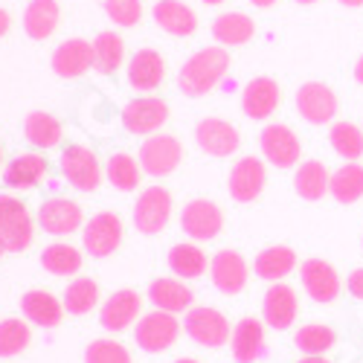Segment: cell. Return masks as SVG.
<instances>
[{
    "label": "cell",
    "mask_w": 363,
    "mask_h": 363,
    "mask_svg": "<svg viewBox=\"0 0 363 363\" xmlns=\"http://www.w3.org/2000/svg\"><path fill=\"white\" fill-rule=\"evenodd\" d=\"M230 70V55L224 47H203L195 55L186 58V65L177 73V84L184 96H206L209 90H216L218 82Z\"/></svg>",
    "instance_id": "6da1fadb"
},
{
    "label": "cell",
    "mask_w": 363,
    "mask_h": 363,
    "mask_svg": "<svg viewBox=\"0 0 363 363\" xmlns=\"http://www.w3.org/2000/svg\"><path fill=\"white\" fill-rule=\"evenodd\" d=\"M35 218L21 198L0 195V245L6 253H21L35 238Z\"/></svg>",
    "instance_id": "7a4b0ae2"
},
{
    "label": "cell",
    "mask_w": 363,
    "mask_h": 363,
    "mask_svg": "<svg viewBox=\"0 0 363 363\" xmlns=\"http://www.w3.org/2000/svg\"><path fill=\"white\" fill-rule=\"evenodd\" d=\"M184 331H186V335H189L198 346L218 349V346L230 343L233 325H230V320H227L218 308L198 306V308H189V311H186V317H184Z\"/></svg>",
    "instance_id": "3957f363"
},
{
    "label": "cell",
    "mask_w": 363,
    "mask_h": 363,
    "mask_svg": "<svg viewBox=\"0 0 363 363\" xmlns=\"http://www.w3.org/2000/svg\"><path fill=\"white\" fill-rule=\"evenodd\" d=\"M123 218L116 213H96L82 227V247L94 259H108L123 245Z\"/></svg>",
    "instance_id": "277c9868"
},
{
    "label": "cell",
    "mask_w": 363,
    "mask_h": 363,
    "mask_svg": "<svg viewBox=\"0 0 363 363\" xmlns=\"http://www.w3.org/2000/svg\"><path fill=\"white\" fill-rule=\"evenodd\" d=\"M58 169H62V174L76 192H94L102 184L99 160L94 155V148L87 145H67L62 160H58Z\"/></svg>",
    "instance_id": "5b68a950"
},
{
    "label": "cell",
    "mask_w": 363,
    "mask_h": 363,
    "mask_svg": "<svg viewBox=\"0 0 363 363\" xmlns=\"http://www.w3.org/2000/svg\"><path fill=\"white\" fill-rule=\"evenodd\" d=\"M180 337V323L174 314L169 311H148L145 317L137 320L134 325V340L143 352H166L169 346H174Z\"/></svg>",
    "instance_id": "8992f818"
},
{
    "label": "cell",
    "mask_w": 363,
    "mask_h": 363,
    "mask_svg": "<svg viewBox=\"0 0 363 363\" xmlns=\"http://www.w3.org/2000/svg\"><path fill=\"white\" fill-rule=\"evenodd\" d=\"M184 157V145L172 134H151L140 145V166L151 177H166L180 166Z\"/></svg>",
    "instance_id": "52a82bcc"
},
{
    "label": "cell",
    "mask_w": 363,
    "mask_h": 363,
    "mask_svg": "<svg viewBox=\"0 0 363 363\" xmlns=\"http://www.w3.org/2000/svg\"><path fill=\"white\" fill-rule=\"evenodd\" d=\"M172 218V192L163 186H148L134 201V224L143 235H157Z\"/></svg>",
    "instance_id": "ba28073f"
},
{
    "label": "cell",
    "mask_w": 363,
    "mask_h": 363,
    "mask_svg": "<svg viewBox=\"0 0 363 363\" xmlns=\"http://www.w3.org/2000/svg\"><path fill=\"white\" fill-rule=\"evenodd\" d=\"M296 111L311 125H328L340 111V99L328 84L306 82L296 90Z\"/></svg>",
    "instance_id": "9c48e42d"
},
{
    "label": "cell",
    "mask_w": 363,
    "mask_h": 363,
    "mask_svg": "<svg viewBox=\"0 0 363 363\" xmlns=\"http://www.w3.org/2000/svg\"><path fill=\"white\" fill-rule=\"evenodd\" d=\"M259 145H262L264 160L270 166H277V169H291L302 157V143H299L296 131L288 128L285 123H274V125L262 128Z\"/></svg>",
    "instance_id": "30bf717a"
},
{
    "label": "cell",
    "mask_w": 363,
    "mask_h": 363,
    "mask_svg": "<svg viewBox=\"0 0 363 363\" xmlns=\"http://www.w3.org/2000/svg\"><path fill=\"white\" fill-rule=\"evenodd\" d=\"M180 227L195 241H209L224 230V213L216 201L195 198L184 206V213H180Z\"/></svg>",
    "instance_id": "8fae6325"
},
{
    "label": "cell",
    "mask_w": 363,
    "mask_h": 363,
    "mask_svg": "<svg viewBox=\"0 0 363 363\" xmlns=\"http://www.w3.org/2000/svg\"><path fill=\"white\" fill-rule=\"evenodd\" d=\"M195 143L209 157H230L241 145V134L235 131L233 123H227V119L206 116L195 125Z\"/></svg>",
    "instance_id": "7c38bea8"
},
{
    "label": "cell",
    "mask_w": 363,
    "mask_h": 363,
    "mask_svg": "<svg viewBox=\"0 0 363 363\" xmlns=\"http://www.w3.org/2000/svg\"><path fill=\"white\" fill-rule=\"evenodd\" d=\"M264 184H267V169L259 157H238L230 169V177H227L230 198L238 203L256 201L264 192Z\"/></svg>",
    "instance_id": "4fadbf2b"
},
{
    "label": "cell",
    "mask_w": 363,
    "mask_h": 363,
    "mask_svg": "<svg viewBox=\"0 0 363 363\" xmlns=\"http://www.w3.org/2000/svg\"><path fill=\"white\" fill-rule=\"evenodd\" d=\"M299 282L306 288V294L314 299V302H335L343 282L337 277L335 264H328L325 259H306L299 264Z\"/></svg>",
    "instance_id": "5bb4252c"
},
{
    "label": "cell",
    "mask_w": 363,
    "mask_h": 363,
    "mask_svg": "<svg viewBox=\"0 0 363 363\" xmlns=\"http://www.w3.org/2000/svg\"><path fill=\"white\" fill-rule=\"evenodd\" d=\"M169 119V105L157 96H140V99H131L123 111V125L131 131V134H143V137H151L155 131H160Z\"/></svg>",
    "instance_id": "9a60e30c"
},
{
    "label": "cell",
    "mask_w": 363,
    "mask_h": 363,
    "mask_svg": "<svg viewBox=\"0 0 363 363\" xmlns=\"http://www.w3.org/2000/svg\"><path fill=\"white\" fill-rule=\"evenodd\" d=\"M35 221L50 235H70L79 227H84V213H82V206L70 198H50V201L41 203Z\"/></svg>",
    "instance_id": "2e32d148"
},
{
    "label": "cell",
    "mask_w": 363,
    "mask_h": 363,
    "mask_svg": "<svg viewBox=\"0 0 363 363\" xmlns=\"http://www.w3.org/2000/svg\"><path fill=\"white\" fill-rule=\"evenodd\" d=\"M209 274H213V285L227 294L235 296L247 288V277H250V267L245 262V256L235 253V250H218L209 262Z\"/></svg>",
    "instance_id": "e0dca14e"
},
{
    "label": "cell",
    "mask_w": 363,
    "mask_h": 363,
    "mask_svg": "<svg viewBox=\"0 0 363 363\" xmlns=\"http://www.w3.org/2000/svg\"><path fill=\"white\" fill-rule=\"evenodd\" d=\"M296 311H299V299L291 285L274 282L267 288L264 302H262V317L270 328H277V331L291 328V323L296 320Z\"/></svg>",
    "instance_id": "ac0fdd59"
},
{
    "label": "cell",
    "mask_w": 363,
    "mask_h": 363,
    "mask_svg": "<svg viewBox=\"0 0 363 363\" xmlns=\"http://www.w3.org/2000/svg\"><path fill=\"white\" fill-rule=\"evenodd\" d=\"M94 67V44L84 38H67L52 52V73L62 79H79Z\"/></svg>",
    "instance_id": "d6986e66"
},
{
    "label": "cell",
    "mask_w": 363,
    "mask_h": 363,
    "mask_svg": "<svg viewBox=\"0 0 363 363\" xmlns=\"http://www.w3.org/2000/svg\"><path fill=\"white\" fill-rule=\"evenodd\" d=\"M140 308H143V299L137 291L125 288V291H116L105 299V306L99 308V323L108 331H125L140 320Z\"/></svg>",
    "instance_id": "ffe728a7"
},
{
    "label": "cell",
    "mask_w": 363,
    "mask_h": 363,
    "mask_svg": "<svg viewBox=\"0 0 363 363\" xmlns=\"http://www.w3.org/2000/svg\"><path fill=\"white\" fill-rule=\"evenodd\" d=\"M163 76H166V62L157 50H137L128 62V84L140 94H151L163 84Z\"/></svg>",
    "instance_id": "44dd1931"
},
{
    "label": "cell",
    "mask_w": 363,
    "mask_h": 363,
    "mask_svg": "<svg viewBox=\"0 0 363 363\" xmlns=\"http://www.w3.org/2000/svg\"><path fill=\"white\" fill-rule=\"evenodd\" d=\"M21 311L29 323H35L41 328H55L65 320V302L44 288H35L21 296Z\"/></svg>",
    "instance_id": "7402d4cb"
},
{
    "label": "cell",
    "mask_w": 363,
    "mask_h": 363,
    "mask_svg": "<svg viewBox=\"0 0 363 363\" xmlns=\"http://www.w3.org/2000/svg\"><path fill=\"white\" fill-rule=\"evenodd\" d=\"M230 349L238 363H256L264 354V325L256 317H241L233 325Z\"/></svg>",
    "instance_id": "603a6c76"
},
{
    "label": "cell",
    "mask_w": 363,
    "mask_h": 363,
    "mask_svg": "<svg viewBox=\"0 0 363 363\" xmlns=\"http://www.w3.org/2000/svg\"><path fill=\"white\" fill-rule=\"evenodd\" d=\"M279 108V84L270 76H256L241 90V111L250 119H267Z\"/></svg>",
    "instance_id": "cb8c5ba5"
},
{
    "label": "cell",
    "mask_w": 363,
    "mask_h": 363,
    "mask_svg": "<svg viewBox=\"0 0 363 363\" xmlns=\"http://www.w3.org/2000/svg\"><path fill=\"white\" fill-rule=\"evenodd\" d=\"M155 23L163 33L174 35V38H189L198 29V15L184 4V0H157L155 4Z\"/></svg>",
    "instance_id": "d4e9b609"
},
{
    "label": "cell",
    "mask_w": 363,
    "mask_h": 363,
    "mask_svg": "<svg viewBox=\"0 0 363 363\" xmlns=\"http://www.w3.org/2000/svg\"><path fill=\"white\" fill-rule=\"evenodd\" d=\"M148 299L157 311H169V314H180V311H189L192 308V299L195 294L189 291V285H184L180 279L172 277H160L151 282L148 288Z\"/></svg>",
    "instance_id": "484cf974"
},
{
    "label": "cell",
    "mask_w": 363,
    "mask_h": 363,
    "mask_svg": "<svg viewBox=\"0 0 363 363\" xmlns=\"http://www.w3.org/2000/svg\"><path fill=\"white\" fill-rule=\"evenodd\" d=\"M58 0H29L23 9V29L29 38L47 41L58 29Z\"/></svg>",
    "instance_id": "4316f807"
},
{
    "label": "cell",
    "mask_w": 363,
    "mask_h": 363,
    "mask_svg": "<svg viewBox=\"0 0 363 363\" xmlns=\"http://www.w3.org/2000/svg\"><path fill=\"white\" fill-rule=\"evenodd\" d=\"M253 33H256V23L245 12H224L213 21V38L221 47H241L253 38Z\"/></svg>",
    "instance_id": "83f0119b"
},
{
    "label": "cell",
    "mask_w": 363,
    "mask_h": 363,
    "mask_svg": "<svg viewBox=\"0 0 363 363\" xmlns=\"http://www.w3.org/2000/svg\"><path fill=\"white\" fill-rule=\"evenodd\" d=\"M47 172H50V163L44 155H18L6 166L4 180H6V186H15V189H33L47 177Z\"/></svg>",
    "instance_id": "f1b7e54d"
},
{
    "label": "cell",
    "mask_w": 363,
    "mask_h": 363,
    "mask_svg": "<svg viewBox=\"0 0 363 363\" xmlns=\"http://www.w3.org/2000/svg\"><path fill=\"white\" fill-rule=\"evenodd\" d=\"M328 184H331V174L320 160H306L296 166L294 189L302 201H323L328 195Z\"/></svg>",
    "instance_id": "f546056e"
},
{
    "label": "cell",
    "mask_w": 363,
    "mask_h": 363,
    "mask_svg": "<svg viewBox=\"0 0 363 363\" xmlns=\"http://www.w3.org/2000/svg\"><path fill=\"white\" fill-rule=\"evenodd\" d=\"M294 267H296V253H294V247H285V245L264 247L256 256V264H253L256 277L267 279V282H282Z\"/></svg>",
    "instance_id": "4dcf8cb0"
},
{
    "label": "cell",
    "mask_w": 363,
    "mask_h": 363,
    "mask_svg": "<svg viewBox=\"0 0 363 363\" xmlns=\"http://www.w3.org/2000/svg\"><path fill=\"white\" fill-rule=\"evenodd\" d=\"M209 259L203 253V247H198L195 241H180L169 250V270L177 279H198L206 270Z\"/></svg>",
    "instance_id": "1f68e13d"
},
{
    "label": "cell",
    "mask_w": 363,
    "mask_h": 363,
    "mask_svg": "<svg viewBox=\"0 0 363 363\" xmlns=\"http://www.w3.org/2000/svg\"><path fill=\"white\" fill-rule=\"evenodd\" d=\"M23 137L35 148H52V145L62 143L65 131H62V123H58L52 113L33 111V113H26V119H23Z\"/></svg>",
    "instance_id": "d6a6232c"
},
{
    "label": "cell",
    "mask_w": 363,
    "mask_h": 363,
    "mask_svg": "<svg viewBox=\"0 0 363 363\" xmlns=\"http://www.w3.org/2000/svg\"><path fill=\"white\" fill-rule=\"evenodd\" d=\"M41 267L52 277H76L82 270V250L67 245V241L50 245L41 253Z\"/></svg>",
    "instance_id": "836d02e7"
},
{
    "label": "cell",
    "mask_w": 363,
    "mask_h": 363,
    "mask_svg": "<svg viewBox=\"0 0 363 363\" xmlns=\"http://www.w3.org/2000/svg\"><path fill=\"white\" fill-rule=\"evenodd\" d=\"M328 195L337 203H354L363 198V166L360 163H346L331 174Z\"/></svg>",
    "instance_id": "e575fe53"
},
{
    "label": "cell",
    "mask_w": 363,
    "mask_h": 363,
    "mask_svg": "<svg viewBox=\"0 0 363 363\" xmlns=\"http://www.w3.org/2000/svg\"><path fill=\"white\" fill-rule=\"evenodd\" d=\"M140 160H134L131 155H125V151H116V155H111L108 166H105V177H108V184L119 192H134L140 186Z\"/></svg>",
    "instance_id": "d590c367"
},
{
    "label": "cell",
    "mask_w": 363,
    "mask_h": 363,
    "mask_svg": "<svg viewBox=\"0 0 363 363\" xmlns=\"http://www.w3.org/2000/svg\"><path fill=\"white\" fill-rule=\"evenodd\" d=\"M96 302H99V285L90 277H76L65 291V311L73 317L90 314L96 308Z\"/></svg>",
    "instance_id": "8d00e7d4"
},
{
    "label": "cell",
    "mask_w": 363,
    "mask_h": 363,
    "mask_svg": "<svg viewBox=\"0 0 363 363\" xmlns=\"http://www.w3.org/2000/svg\"><path fill=\"white\" fill-rule=\"evenodd\" d=\"M125 58V41L119 38L116 33H99L94 41V67L102 76H111L119 70Z\"/></svg>",
    "instance_id": "74e56055"
},
{
    "label": "cell",
    "mask_w": 363,
    "mask_h": 363,
    "mask_svg": "<svg viewBox=\"0 0 363 363\" xmlns=\"http://www.w3.org/2000/svg\"><path fill=\"white\" fill-rule=\"evenodd\" d=\"M328 143L349 163H357L363 157V128L354 123H335L328 128Z\"/></svg>",
    "instance_id": "f35d334b"
},
{
    "label": "cell",
    "mask_w": 363,
    "mask_h": 363,
    "mask_svg": "<svg viewBox=\"0 0 363 363\" xmlns=\"http://www.w3.org/2000/svg\"><path fill=\"white\" fill-rule=\"evenodd\" d=\"M335 343H337L335 328L325 323H308V325L296 328V335H294V346L302 354H325Z\"/></svg>",
    "instance_id": "ab89813d"
},
{
    "label": "cell",
    "mask_w": 363,
    "mask_h": 363,
    "mask_svg": "<svg viewBox=\"0 0 363 363\" xmlns=\"http://www.w3.org/2000/svg\"><path fill=\"white\" fill-rule=\"evenodd\" d=\"M29 340H33V331H29L26 320H18V317L0 320V357L21 354L29 346Z\"/></svg>",
    "instance_id": "60d3db41"
},
{
    "label": "cell",
    "mask_w": 363,
    "mask_h": 363,
    "mask_svg": "<svg viewBox=\"0 0 363 363\" xmlns=\"http://www.w3.org/2000/svg\"><path fill=\"white\" fill-rule=\"evenodd\" d=\"M84 363H134L119 340H94L84 349Z\"/></svg>",
    "instance_id": "b9f144b4"
},
{
    "label": "cell",
    "mask_w": 363,
    "mask_h": 363,
    "mask_svg": "<svg viewBox=\"0 0 363 363\" xmlns=\"http://www.w3.org/2000/svg\"><path fill=\"white\" fill-rule=\"evenodd\" d=\"M105 15L116 26H137L143 18V4L140 0H105Z\"/></svg>",
    "instance_id": "7bdbcfd3"
},
{
    "label": "cell",
    "mask_w": 363,
    "mask_h": 363,
    "mask_svg": "<svg viewBox=\"0 0 363 363\" xmlns=\"http://www.w3.org/2000/svg\"><path fill=\"white\" fill-rule=\"evenodd\" d=\"M346 288H349V294H352L354 299L363 302V267H354V270H352L349 279H346Z\"/></svg>",
    "instance_id": "ee69618b"
},
{
    "label": "cell",
    "mask_w": 363,
    "mask_h": 363,
    "mask_svg": "<svg viewBox=\"0 0 363 363\" xmlns=\"http://www.w3.org/2000/svg\"><path fill=\"white\" fill-rule=\"evenodd\" d=\"M9 26H12V18H9V12H6V9H0V38H4V35L9 33Z\"/></svg>",
    "instance_id": "f6af8a7d"
},
{
    "label": "cell",
    "mask_w": 363,
    "mask_h": 363,
    "mask_svg": "<svg viewBox=\"0 0 363 363\" xmlns=\"http://www.w3.org/2000/svg\"><path fill=\"white\" fill-rule=\"evenodd\" d=\"M354 82H357V84H363V52H360L357 65H354Z\"/></svg>",
    "instance_id": "bcb514c9"
},
{
    "label": "cell",
    "mask_w": 363,
    "mask_h": 363,
    "mask_svg": "<svg viewBox=\"0 0 363 363\" xmlns=\"http://www.w3.org/2000/svg\"><path fill=\"white\" fill-rule=\"evenodd\" d=\"M299 363H331V360H328V357H323V354H306Z\"/></svg>",
    "instance_id": "7dc6e473"
},
{
    "label": "cell",
    "mask_w": 363,
    "mask_h": 363,
    "mask_svg": "<svg viewBox=\"0 0 363 363\" xmlns=\"http://www.w3.org/2000/svg\"><path fill=\"white\" fill-rule=\"evenodd\" d=\"M250 4H253V6H259V9H267V6H274L277 0H250Z\"/></svg>",
    "instance_id": "c3c4849f"
},
{
    "label": "cell",
    "mask_w": 363,
    "mask_h": 363,
    "mask_svg": "<svg viewBox=\"0 0 363 363\" xmlns=\"http://www.w3.org/2000/svg\"><path fill=\"white\" fill-rule=\"evenodd\" d=\"M343 6H349V9H357V6H363V0H340Z\"/></svg>",
    "instance_id": "681fc988"
},
{
    "label": "cell",
    "mask_w": 363,
    "mask_h": 363,
    "mask_svg": "<svg viewBox=\"0 0 363 363\" xmlns=\"http://www.w3.org/2000/svg\"><path fill=\"white\" fill-rule=\"evenodd\" d=\"M174 363H201V360H195V357H177Z\"/></svg>",
    "instance_id": "f907efd6"
},
{
    "label": "cell",
    "mask_w": 363,
    "mask_h": 363,
    "mask_svg": "<svg viewBox=\"0 0 363 363\" xmlns=\"http://www.w3.org/2000/svg\"><path fill=\"white\" fill-rule=\"evenodd\" d=\"M206 6H218V4H224V0H203Z\"/></svg>",
    "instance_id": "816d5d0a"
},
{
    "label": "cell",
    "mask_w": 363,
    "mask_h": 363,
    "mask_svg": "<svg viewBox=\"0 0 363 363\" xmlns=\"http://www.w3.org/2000/svg\"><path fill=\"white\" fill-rule=\"evenodd\" d=\"M296 4H302V6H311V4H317V0H296Z\"/></svg>",
    "instance_id": "f5cc1de1"
},
{
    "label": "cell",
    "mask_w": 363,
    "mask_h": 363,
    "mask_svg": "<svg viewBox=\"0 0 363 363\" xmlns=\"http://www.w3.org/2000/svg\"><path fill=\"white\" fill-rule=\"evenodd\" d=\"M4 253H6V247H4V245H0V256H4Z\"/></svg>",
    "instance_id": "db71d44e"
},
{
    "label": "cell",
    "mask_w": 363,
    "mask_h": 363,
    "mask_svg": "<svg viewBox=\"0 0 363 363\" xmlns=\"http://www.w3.org/2000/svg\"><path fill=\"white\" fill-rule=\"evenodd\" d=\"M0 163H4V148H0Z\"/></svg>",
    "instance_id": "11a10c76"
}]
</instances>
